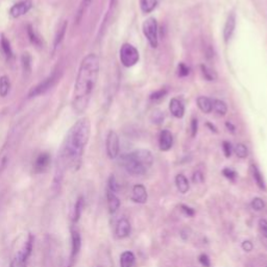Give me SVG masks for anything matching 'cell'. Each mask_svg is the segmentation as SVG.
<instances>
[{
	"label": "cell",
	"instance_id": "6da1fadb",
	"mask_svg": "<svg viewBox=\"0 0 267 267\" xmlns=\"http://www.w3.org/2000/svg\"><path fill=\"white\" fill-rule=\"evenodd\" d=\"M100 58L90 54L81 63L77 77L72 107L78 114L84 113L90 103L91 96L100 74Z\"/></svg>",
	"mask_w": 267,
	"mask_h": 267
},
{
	"label": "cell",
	"instance_id": "7a4b0ae2",
	"mask_svg": "<svg viewBox=\"0 0 267 267\" xmlns=\"http://www.w3.org/2000/svg\"><path fill=\"white\" fill-rule=\"evenodd\" d=\"M91 134V124L88 118H82L72 126L64 140L60 155V163L66 167L78 169L81 166L85 149Z\"/></svg>",
	"mask_w": 267,
	"mask_h": 267
},
{
	"label": "cell",
	"instance_id": "3957f363",
	"mask_svg": "<svg viewBox=\"0 0 267 267\" xmlns=\"http://www.w3.org/2000/svg\"><path fill=\"white\" fill-rule=\"evenodd\" d=\"M120 62L125 67L130 68L135 66L140 59V55L137 48L130 43H126L120 48Z\"/></svg>",
	"mask_w": 267,
	"mask_h": 267
},
{
	"label": "cell",
	"instance_id": "277c9868",
	"mask_svg": "<svg viewBox=\"0 0 267 267\" xmlns=\"http://www.w3.org/2000/svg\"><path fill=\"white\" fill-rule=\"evenodd\" d=\"M120 163L124 166L126 171L135 177H140L143 176L147 173V169H145L134 157L132 154H126L124 156H121L120 158Z\"/></svg>",
	"mask_w": 267,
	"mask_h": 267
},
{
	"label": "cell",
	"instance_id": "5b68a950",
	"mask_svg": "<svg viewBox=\"0 0 267 267\" xmlns=\"http://www.w3.org/2000/svg\"><path fill=\"white\" fill-rule=\"evenodd\" d=\"M143 34L149 41L150 45L153 48H157L159 44V39H158V22L156 18L151 17L147 19L143 23Z\"/></svg>",
	"mask_w": 267,
	"mask_h": 267
},
{
	"label": "cell",
	"instance_id": "8992f818",
	"mask_svg": "<svg viewBox=\"0 0 267 267\" xmlns=\"http://www.w3.org/2000/svg\"><path fill=\"white\" fill-rule=\"evenodd\" d=\"M59 78H60L59 72L55 71L54 74H52L50 77L46 78L43 82H41L39 85H37L34 89H32V91L29 94L30 99H32V97L40 96V95L46 93L48 90L52 89L56 85V83L59 80Z\"/></svg>",
	"mask_w": 267,
	"mask_h": 267
},
{
	"label": "cell",
	"instance_id": "52a82bcc",
	"mask_svg": "<svg viewBox=\"0 0 267 267\" xmlns=\"http://www.w3.org/2000/svg\"><path fill=\"white\" fill-rule=\"evenodd\" d=\"M106 149H107V155L110 159L114 160L118 157L120 151V143H119V137L116 132L114 131L109 132L106 141Z\"/></svg>",
	"mask_w": 267,
	"mask_h": 267
},
{
	"label": "cell",
	"instance_id": "ba28073f",
	"mask_svg": "<svg viewBox=\"0 0 267 267\" xmlns=\"http://www.w3.org/2000/svg\"><path fill=\"white\" fill-rule=\"evenodd\" d=\"M82 249V236L77 229L71 230V254H70V261L74 264L75 259L78 257Z\"/></svg>",
	"mask_w": 267,
	"mask_h": 267
},
{
	"label": "cell",
	"instance_id": "9c48e42d",
	"mask_svg": "<svg viewBox=\"0 0 267 267\" xmlns=\"http://www.w3.org/2000/svg\"><path fill=\"white\" fill-rule=\"evenodd\" d=\"M133 157L148 171L154 164V156L148 150H137L131 153Z\"/></svg>",
	"mask_w": 267,
	"mask_h": 267
},
{
	"label": "cell",
	"instance_id": "30bf717a",
	"mask_svg": "<svg viewBox=\"0 0 267 267\" xmlns=\"http://www.w3.org/2000/svg\"><path fill=\"white\" fill-rule=\"evenodd\" d=\"M33 4L31 0H24V2L18 3L16 5H14L11 10H10V15L12 18H19L23 15H26L30 12V10L32 9Z\"/></svg>",
	"mask_w": 267,
	"mask_h": 267
},
{
	"label": "cell",
	"instance_id": "8fae6325",
	"mask_svg": "<svg viewBox=\"0 0 267 267\" xmlns=\"http://www.w3.org/2000/svg\"><path fill=\"white\" fill-rule=\"evenodd\" d=\"M148 191L141 184H137L134 186L132 191V201L137 204H145L148 202Z\"/></svg>",
	"mask_w": 267,
	"mask_h": 267
},
{
	"label": "cell",
	"instance_id": "7c38bea8",
	"mask_svg": "<svg viewBox=\"0 0 267 267\" xmlns=\"http://www.w3.org/2000/svg\"><path fill=\"white\" fill-rule=\"evenodd\" d=\"M174 145V136L168 130H163L160 134L159 147L162 152H168Z\"/></svg>",
	"mask_w": 267,
	"mask_h": 267
},
{
	"label": "cell",
	"instance_id": "4fadbf2b",
	"mask_svg": "<svg viewBox=\"0 0 267 267\" xmlns=\"http://www.w3.org/2000/svg\"><path fill=\"white\" fill-rule=\"evenodd\" d=\"M131 230H132V228H131L130 222L127 220V218H121V220H119L116 225L115 234L119 239H124V238H127L130 236Z\"/></svg>",
	"mask_w": 267,
	"mask_h": 267
},
{
	"label": "cell",
	"instance_id": "5bb4252c",
	"mask_svg": "<svg viewBox=\"0 0 267 267\" xmlns=\"http://www.w3.org/2000/svg\"><path fill=\"white\" fill-rule=\"evenodd\" d=\"M50 165H51V156L47 153H43L35 161L34 171L37 174H42L47 171Z\"/></svg>",
	"mask_w": 267,
	"mask_h": 267
},
{
	"label": "cell",
	"instance_id": "9a60e30c",
	"mask_svg": "<svg viewBox=\"0 0 267 267\" xmlns=\"http://www.w3.org/2000/svg\"><path fill=\"white\" fill-rule=\"evenodd\" d=\"M235 28H236V16L234 13H231L228 16V19L226 21L225 28H224V38H225L226 42H228L232 38V36L235 32Z\"/></svg>",
	"mask_w": 267,
	"mask_h": 267
},
{
	"label": "cell",
	"instance_id": "2e32d148",
	"mask_svg": "<svg viewBox=\"0 0 267 267\" xmlns=\"http://www.w3.org/2000/svg\"><path fill=\"white\" fill-rule=\"evenodd\" d=\"M107 202H108V208L109 212L111 214H114L118 211L120 208V200L116 196V193L107 189Z\"/></svg>",
	"mask_w": 267,
	"mask_h": 267
},
{
	"label": "cell",
	"instance_id": "e0dca14e",
	"mask_svg": "<svg viewBox=\"0 0 267 267\" xmlns=\"http://www.w3.org/2000/svg\"><path fill=\"white\" fill-rule=\"evenodd\" d=\"M169 111L176 118H183L185 114V107L178 99H173L169 103Z\"/></svg>",
	"mask_w": 267,
	"mask_h": 267
},
{
	"label": "cell",
	"instance_id": "ac0fdd59",
	"mask_svg": "<svg viewBox=\"0 0 267 267\" xmlns=\"http://www.w3.org/2000/svg\"><path fill=\"white\" fill-rule=\"evenodd\" d=\"M197 104L199 109L205 114H210L213 111L212 100L208 99L206 96H199L197 100Z\"/></svg>",
	"mask_w": 267,
	"mask_h": 267
},
{
	"label": "cell",
	"instance_id": "d6986e66",
	"mask_svg": "<svg viewBox=\"0 0 267 267\" xmlns=\"http://www.w3.org/2000/svg\"><path fill=\"white\" fill-rule=\"evenodd\" d=\"M83 208H84V199L81 197L77 200L76 204H75V207L74 209H72L71 211V220L74 223H78L80 221L81 218V215H82V212H83Z\"/></svg>",
	"mask_w": 267,
	"mask_h": 267
},
{
	"label": "cell",
	"instance_id": "ffe728a7",
	"mask_svg": "<svg viewBox=\"0 0 267 267\" xmlns=\"http://www.w3.org/2000/svg\"><path fill=\"white\" fill-rule=\"evenodd\" d=\"M136 262L135 255L130 252H124L120 256V267H134Z\"/></svg>",
	"mask_w": 267,
	"mask_h": 267
},
{
	"label": "cell",
	"instance_id": "44dd1931",
	"mask_svg": "<svg viewBox=\"0 0 267 267\" xmlns=\"http://www.w3.org/2000/svg\"><path fill=\"white\" fill-rule=\"evenodd\" d=\"M176 185L180 193L186 194L190 189V184L184 175H178L176 177Z\"/></svg>",
	"mask_w": 267,
	"mask_h": 267
},
{
	"label": "cell",
	"instance_id": "7402d4cb",
	"mask_svg": "<svg viewBox=\"0 0 267 267\" xmlns=\"http://www.w3.org/2000/svg\"><path fill=\"white\" fill-rule=\"evenodd\" d=\"M251 172H252V175H253V178L256 182V184L258 185V187L262 190H266V185H265V181L263 179V176L262 174L260 173L259 168L256 166V165H252L251 166Z\"/></svg>",
	"mask_w": 267,
	"mask_h": 267
},
{
	"label": "cell",
	"instance_id": "603a6c76",
	"mask_svg": "<svg viewBox=\"0 0 267 267\" xmlns=\"http://www.w3.org/2000/svg\"><path fill=\"white\" fill-rule=\"evenodd\" d=\"M158 5V0H140L141 11L145 14L152 13Z\"/></svg>",
	"mask_w": 267,
	"mask_h": 267
},
{
	"label": "cell",
	"instance_id": "cb8c5ba5",
	"mask_svg": "<svg viewBox=\"0 0 267 267\" xmlns=\"http://www.w3.org/2000/svg\"><path fill=\"white\" fill-rule=\"evenodd\" d=\"M213 104V110L221 116H225L228 113V106L225 102L221 101V100H213L212 101Z\"/></svg>",
	"mask_w": 267,
	"mask_h": 267
},
{
	"label": "cell",
	"instance_id": "d4e9b609",
	"mask_svg": "<svg viewBox=\"0 0 267 267\" xmlns=\"http://www.w3.org/2000/svg\"><path fill=\"white\" fill-rule=\"evenodd\" d=\"M11 90V82L8 77L0 78V96L6 97Z\"/></svg>",
	"mask_w": 267,
	"mask_h": 267
},
{
	"label": "cell",
	"instance_id": "484cf974",
	"mask_svg": "<svg viewBox=\"0 0 267 267\" xmlns=\"http://www.w3.org/2000/svg\"><path fill=\"white\" fill-rule=\"evenodd\" d=\"M67 27H68V23L67 22H64L63 26L60 28V30L58 31L57 33V36L55 38V43H54V47L55 50H57V48L59 47V45L62 43V41L64 40L65 38V35H66V31H67Z\"/></svg>",
	"mask_w": 267,
	"mask_h": 267
},
{
	"label": "cell",
	"instance_id": "4316f807",
	"mask_svg": "<svg viewBox=\"0 0 267 267\" xmlns=\"http://www.w3.org/2000/svg\"><path fill=\"white\" fill-rule=\"evenodd\" d=\"M201 70H202V74H203L204 78L207 81L212 82V81H215L217 79V74L213 69H211L210 67H208V66L203 64V65H201Z\"/></svg>",
	"mask_w": 267,
	"mask_h": 267
},
{
	"label": "cell",
	"instance_id": "83f0119b",
	"mask_svg": "<svg viewBox=\"0 0 267 267\" xmlns=\"http://www.w3.org/2000/svg\"><path fill=\"white\" fill-rule=\"evenodd\" d=\"M0 46H2L3 53L7 57V59H11L12 56H13V52H12L10 41L5 36L2 37V42H0Z\"/></svg>",
	"mask_w": 267,
	"mask_h": 267
},
{
	"label": "cell",
	"instance_id": "f1b7e54d",
	"mask_svg": "<svg viewBox=\"0 0 267 267\" xmlns=\"http://www.w3.org/2000/svg\"><path fill=\"white\" fill-rule=\"evenodd\" d=\"M235 154L237 155L238 158L240 159H245L249 156V151H248V148L246 147L245 144L242 143H238L236 147H235Z\"/></svg>",
	"mask_w": 267,
	"mask_h": 267
},
{
	"label": "cell",
	"instance_id": "f546056e",
	"mask_svg": "<svg viewBox=\"0 0 267 267\" xmlns=\"http://www.w3.org/2000/svg\"><path fill=\"white\" fill-rule=\"evenodd\" d=\"M91 4H92V0H83V3H82L80 10H79V13H78V17H77L78 22H81L84 14L86 13V11L88 10V8L90 7Z\"/></svg>",
	"mask_w": 267,
	"mask_h": 267
},
{
	"label": "cell",
	"instance_id": "4dcf8cb0",
	"mask_svg": "<svg viewBox=\"0 0 267 267\" xmlns=\"http://www.w3.org/2000/svg\"><path fill=\"white\" fill-rule=\"evenodd\" d=\"M28 34H29V37H30L31 41H32L35 45H37V46H41L42 41H41L40 37L38 36V34L35 32V30H34L31 26L28 28Z\"/></svg>",
	"mask_w": 267,
	"mask_h": 267
},
{
	"label": "cell",
	"instance_id": "1f68e13d",
	"mask_svg": "<svg viewBox=\"0 0 267 267\" xmlns=\"http://www.w3.org/2000/svg\"><path fill=\"white\" fill-rule=\"evenodd\" d=\"M252 208L255 210V211H261L264 209L265 207V203L262 199L260 198H255L253 201H252Z\"/></svg>",
	"mask_w": 267,
	"mask_h": 267
},
{
	"label": "cell",
	"instance_id": "d6a6232c",
	"mask_svg": "<svg viewBox=\"0 0 267 267\" xmlns=\"http://www.w3.org/2000/svg\"><path fill=\"white\" fill-rule=\"evenodd\" d=\"M108 189L113 191V192H115V193L119 191V185H118V183H117V181H116L114 176H111L109 181H108Z\"/></svg>",
	"mask_w": 267,
	"mask_h": 267
},
{
	"label": "cell",
	"instance_id": "836d02e7",
	"mask_svg": "<svg viewBox=\"0 0 267 267\" xmlns=\"http://www.w3.org/2000/svg\"><path fill=\"white\" fill-rule=\"evenodd\" d=\"M167 94V89L163 88V89H160L158 91H156L155 93H153L151 95V100L153 101H159L161 99H163V97H165V95Z\"/></svg>",
	"mask_w": 267,
	"mask_h": 267
},
{
	"label": "cell",
	"instance_id": "e575fe53",
	"mask_svg": "<svg viewBox=\"0 0 267 267\" xmlns=\"http://www.w3.org/2000/svg\"><path fill=\"white\" fill-rule=\"evenodd\" d=\"M152 120H153V123L156 124V125H160L163 123V120H164V115L162 112L160 111H156L153 113L152 115Z\"/></svg>",
	"mask_w": 267,
	"mask_h": 267
},
{
	"label": "cell",
	"instance_id": "d590c367",
	"mask_svg": "<svg viewBox=\"0 0 267 267\" xmlns=\"http://www.w3.org/2000/svg\"><path fill=\"white\" fill-rule=\"evenodd\" d=\"M9 164V157L6 154H0V174L7 168Z\"/></svg>",
	"mask_w": 267,
	"mask_h": 267
},
{
	"label": "cell",
	"instance_id": "8d00e7d4",
	"mask_svg": "<svg viewBox=\"0 0 267 267\" xmlns=\"http://www.w3.org/2000/svg\"><path fill=\"white\" fill-rule=\"evenodd\" d=\"M223 151L224 154L227 158H230L232 156V152H233V148H232V144L228 141H224L223 143Z\"/></svg>",
	"mask_w": 267,
	"mask_h": 267
},
{
	"label": "cell",
	"instance_id": "74e56055",
	"mask_svg": "<svg viewBox=\"0 0 267 267\" xmlns=\"http://www.w3.org/2000/svg\"><path fill=\"white\" fill-rule=\"evenodd\" d=\"M10 267H28V261L13 258L10 264Z\"/></svg>",
	"mask_w": 267,
	"mask_h": 267
},
{
	"label": "cell",
	"instance_id": "f35d334b",
	"mask_svg": "<svg viewBox=\"0 0 267 267\" xmlns=\"http://www.w3.org/2000/svg\"><path fill=\"white\" fill-rule=\"evenodd\" d=\"M189 74H190V68H189L186 64L181 63V64L179 65V76L182 77V78H185V77H187Z\"/></svg>",
	"mask_w": 267,
	"mask_h": 267
},
{
	"label": "cell",
	"instance_id": "ab89813d",
	"mask_svg": "<svg viewBox=\"0 0 267 267\" xmlns=\"http://www.w3.org/2000/svg\"><path fill=\"white\" fill-rule=\"evenodd\" d=\"M259 229H260L261 234L265 238H267V220H264V218H262V220L259 221Z\"/></svg>",
	"mask_w": 267,
	"mask_h": 267
},
{
	"label": "cell",
	"instance_id": "60d3db41",
	"mask_svg": "<svg viewBox=\"0 0 267 267\" xmlns=\"http://www.w3.org/2000/svg\"><path fill=\"white\" fill-rule=\"evenodd\" d=\"M223 175L227 178V179H229V180H231V181H234L235 179H236V173L233 171V169H231V168H225L224 169V171H223Z\"/></svg>",
	"mask_w": 267,
	"mask_h": 267
},
{
	"label": "cell",
	"instance_id": "b9f144b4",
	"mask_svg": "<svg viewBox=\"0 0 267 267\" xmlns=\"http://www.w3.org/2000/svg\"><path fill=\"white\" fill-rule=\"evenodd\" d=\"M22 63H23L24 70H26V71L31 70V58H30V56H28V54L22 57Z\"/></svg>",
	"mask_w": 267,
	"mask_h": 267
},
{
	"label": "cell",
	"instance_id": "7bdbcfd3",
	"mask_svg": "<svg viewBox=\"0 0 267 267\" xmlns=\"http://www.w3.org/2000/svg\"><path fill=\"white\" fill-rule=\"evenodd\" d=\"M198 130H199V123H198V119L193 118L191 121V136L194 137L198 134Z\"/></svg>",
	"mask_w": 267,
	"mask_h": 267
},
{
	"label": "cell",
	"instance_id": "ee69618b",
	"mask_svg": "<svg viewBox=\"0 0 267 267\" xmlns=\"http://www.w3.org/2000/svg\"><path fill=\"white\" fill-rule=\"evenodd\" d=\"M241 248H242V250H244L245 252H247V253H250V252H252V251H253V249H254V246H253V244H252V242H251L250 240H246V241L242 242Z\"/></svg>",
	"mask_w": 267,
	"mask_h": 267
},
{
	"label": "cell",
	"instance_id": "f6af8a7d",
	"mask_svg": "<svg viewBox=\"0 0 267 267\" xmlns=\"http://www.w3.org/2000/svg\"><path fill=\"white\" fill-rule=\"evenodd\" d=\"M192 181L194 184H201L204 182V176L201 172H196L193 175V178H192Z\"/></svg>",
	"mask_w": 267,
	"mask_h": 267
},
{
	"label": "cell",
	"instance_id": "bcb514c9",
	"mask_svg": "<svg viewBox=\"0 0 267 267\" xmlns=\"http://www.w3.org/2000/svg\"><path fill=\"white\" fill-rule=\"evenodd\" d=\"M200 260V263L204 266V267H210L211 266V262H210V259L209 257L206 255V254H202L199 258Z\"/></svg>",
	"mask_w": 267,
	"mask_h": 267
},
{
	"label": "cell",
	"instance_id": "7dc6e473",
	"mask_svg": "<svg viewBox=\"0 0 267 267\" xmlns=\"http://www.w3.org/2000/svg\"><path fill=\"white\" fill-rule=\"evenodd\" d=\"M181 209H182V211H183L187 216H189V217H192V216H194V214H196V212H194V210H193L192 208H190V207H188V206H186V205H182V206H181Z\"/></svg>",
	"mask_w": 267,
	"mask_h": 267
},
{
	"label": "cell",
	"instance_id": "c3c4849f",
	"mask_svg": "<svg viewBox=\"0 0 267 267\" xmlns=\"http://www.w3.org/2000/svg\"><path fill=\"white\" fill-rule=\"evenodd\" d=\"M226 126H227V127H228V129H229V131H230V129H231V131H232V132H234V130H235V128H234V126H233V125H232V124H230V123H227V124H226Z\"/></svg>",
	"mask_w": 267,
	"mask_h": 267
},
{
	"label": "cell",
	"instance_id": "681fc988",
	"mask_svg": "<svg viewBox=\"0 0 267 267\" xmlns=\"http://www.w3.org/2000/svg\"><path fill=\"white\" fill-rule=\"evenodd\" d=\"M116 4H117V0H111V7L116 6Z\"/></svg>",
	"mask_w": 267,
	"mask_h": 267
},
{
	"label": "cell",
	"instance_id": "f907efd6",
	"mask_svg": "<svg viewBox=\"0 0 267 267\" xmlns=\"http://www.w3.org/2000/svg\"><path fill=\"white\" fill-rule=\"evenodd\" d=\"M71 266H72V263H71V262H69V263H68L66 266H64V267H71Z\"/></svg>",
	"mask_w": 267,
	"mask_h": 267
},
{
	"label": "cell",
	"instance_id": "816d5d0a",
	"mask_svg": "<svg viewBox=\"0 0 267 267\" xmlns=\"http://www.w3.org/2000/svg\"><path fill=\"white\" fill-rule=\"evenodd\" d=\"M266 267H267V265H266Z\"/></svg>",
	"mask_w": 267,
	"mask_h": 267
}]
</instances>
